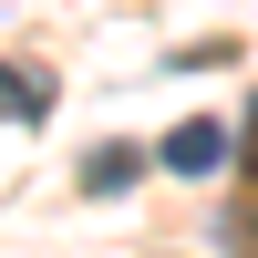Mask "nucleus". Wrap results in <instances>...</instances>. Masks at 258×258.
Returning <instances> with one entry per match:
<instances>
[{
    "mask_svg": "<svg viewBox=\"0 0 258 258\" xmlns=\"http://www.w3.org/2000/svg\"><path fill=\"white\" fill-rule=\"evenodd\" d=\"M135 176H145L135 145H93V165H83V186H93V197H114V186H135Z\"/></svg>",
    "mask_w": 258,
    "mask_h": 258,
    "instance_id": "nucleus-2",
    "label": "nucleus"
},
{
    "mask_svg": "<svg viewBox=\"0 0 258 258\" xmlns=\"http://www.w3.org/2000/svg\"><path fill=\"white\" fill-rule=\"evenodd\" d=\"M155 165H165V176H217V165H227V124H207V114H186L176 135L155 145Z\"/></svg>",
    "mask_w": 258,
    "mask_h": 258,
    "instance_id": "nucleus-1",
    "label": "nucleus"
},
{
    "mask_svg": "<svg viewBox=\"0 0 258 258\" xmlns=\"http://www.w3.org/2000/svg\"><path fill=\"white\" fill-rule=\"evenodd\" d=\"M41 103H52V83H41V73H11V62H0V124H31Z\"/></svg>",
    "mask_w": 258,
    "mask_h": 258,
    "instance_id": "nucleus-3",
    "label": "nucleus"
}]
</instances>
